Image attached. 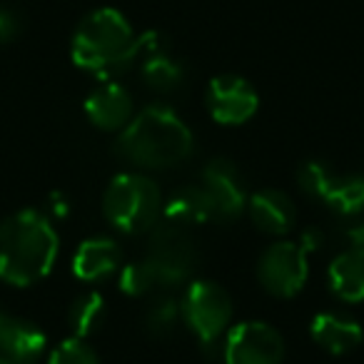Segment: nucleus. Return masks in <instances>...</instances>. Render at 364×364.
Masks as SVG:
<instances>
[{
  "mask_svg": "<svg viewBox=\"0 0 364 364\" xmlns=\"http://www.w3.org/2000/svg\"><path fill=\"white\" fill-rule=\"evenodd\" d=\"M120 287H122V292L130 294V297H142V294H147L152 287H157V282H155V274H152L150 267L145 264V259H140V262H130L122 269Z\"/></svg>",
  "mask_w": 364,
  "mask_h": 364,
  "instance_id": "b1692460",
  "label": "nucleus"
},
{
  "mask_svg": "<svg viewBox=\"0 0 364 364\" xmlns=\"http://www.w3.org/2000/svg\"><path fill=\"white\" fill-rule=\"evenodd\" d=\"M145 264L155 274V282L162 287H177L193 274L198 264V245L185 225L165 223L155 225L147 240Z\"/></svg>",
  "mask_w": 364,
  "mask_h": 364,
  "instance_id": "39448f33",
  "label": "nucleus"
},
{
  "mask_svg": "<svg viewBox=\"0 0 364 364\" xmlns=\"http://www.w3.org/2000/svg\"><path fill=\"white\" fill-rule=\"evenodd\" d=\"M68 319H70V327L75 332V337H87L92 334L105 319V299L97 292H85L73 302L70 312H68Z\"/></svg>",
  "mask_w": 364,
  "mask_h": 364,
  "instance_id": "aec40b11",
  "label": "nucleus"
},
{
  "mask_svg": "<svg viewBox=\"0 0 364 364\" xmlns=\"http://www.w3.org/2000/svg\"><path fill=\"white\" fill-rule=\"evenodd\" d=\"M309 334L329 354H347L362 342V327L357 319L334 312L317 314L309 324Z\"/></svg>",
  "mask_w": 364,
  "mask_h": 364,
  "instance_id": "4468645a",
  "label": "nucleus"
},
{
  "mask_svg": "<svg viewBox=\"0 0 364 364\" xmlns=\"http://www.w3.org/2000/svg\"><path fill=\"white\" fill-rule=\"evenodd\" d=\"M329 289L342 302H362L364 299V245L344 250L329 264Z\"/></svg>",
  "mask_w": 364,
  "mask_h": 364,
  "instance_id": "dca6fc26",
  "label": "nucleus"
},
{
  "mask_svg": "<svg viewBox=\"0 0 364 364\" xmlns=\"http://www.w3.org/2000/svg\"><path fill=\"white\" fill-rule=\"evenodd\" d=\"M162 213H165V220L185 225V228L213 220L208 195H205L203 185H185V188H180L177 193H172V198L167 200Z\"/></svg>",
  "mask_w": 364,
  "mask_h": 364,
  "instance_id": "f3484780",
  "label": "nucleus"
},
{
  "mask_svg": "<svg viewBox=\"0 0 364 364\" xmlns=\"http://www.w3.org/2000/svg\"><path fill=\"white\" fill-rule=\"evenodd\" d=\"M324 203L342 218L357 215L364 210V175H349V177H337L329 190V195L324 198Z\"/></svg>",
  "mask_w": 364,
  "mask_h": 364,
  "instance_id": "6ab92c4d",
  "label": "nucleus"
},
{
  "mask_svg": "<svg viewBox=\"0 0 364 364\" xmlns=\"http://www.w3.org/2000/svg\"><path fill=\"white\" fill-rule=\"evenodd\" d=\"M21 16L16 11H11V8L0 6V46L16 41L21 36Z\"/></svg>",
  "mask_w": 364,
  "mask_h": 364,
  "instance_id": "393cba45",
  "label": "nucleus"
},
{
  "mask_svg": "<svg viewBox=\"0 0 364 364\" xmlns=\"http://www.w3.org/2000/svg\"><path fill=\"white\" fill-rule=\"evenodd\" d=\"M102 210L110 225H115L120 232L140 235L152 230L160 220L162 195L150 177L122 172L107 185Z\"/></svg>",
  "mask_w": 364,
  "mask_h": 364,
  "instance_id": "20e7f679",
  "label": "nucleus"
},
{
  "mask_svg": "<svg viewBox=\"0 0 364 364\" xmlns=\"http://www.w3.org/2000/svg\"><path fill=\"white\" fill-rule=\"evenodd\" d=\"M85 115L100 130H120L132 117V97L117 82L105 80L87 95Z\"/></svg>",
  "mask_w": 364,
  "mask_h": 364,
  "instance_id": "f8f14e48",
  "label": "nucleus"
},
{
  "mask_svg": "<svg viewBox=\"0 0 364 364\" xmlns=\"http://www.w3.org/2000/svg\"><path fill=\"white\" fill-rule=\"evenodd\" d=\"M177 319H180V304L172 297H160L147 307L145 329L157 339L170 337L172 329L177 327Z\"/></svg>",
  "mask_w": 364,
  "mask_h": 364,
  "instance_id": "412c9836",
  "label": "nucleus"
},
{
  "mask_svg": "<svg viewBox=\"0 0 364 364\" xmlns=\"http://www.w3.org/2000/svg\"><path fill=\"white\" fill-rule=\"evenodd\" d=\"M46 352V334L31 319L0 309V364H36Z\"/></svg>",
  "mask_w": 364,
  "mask_h": 364,
  "instance_id": "9b49d317",
  "label": "nucleus"
},
{
  "mask_svg": "<svg viewBox=\"0 0 364 364\" xmlns=\"http://www.w3.org/2000/svg\"><path fill=\"white\" fill-rule=\"evenodd\" d=\"M193 132L170 107L150 105L137 112L117 137V155L150 170H165L193 155Z\"/></svg>",
  "mask_w": 364,
  "mask_h": 364,
  "instance_id": "7ed1b4c3",
  "label": "nucleus"
},
{
  "mask_svg": "<svg viewBox=\"0 0 364 364\" xmlns=\"http://www.w3.org/2000/svg\"><path fill=\"white\" fill-rule=\"evenodd\" d=\"M250 220L259 232L284 235L294 228L297 210L287 193L282 190H259L250 198Z\"/></svg>",
  "mask_w": 364,
  "mask_h": 364,
  "instance_id": "ddd939ff",
  "label": "nucleus"
},
{
  "mask_svg": "<svg viewBox=\"0 0 364 364\" xmlns=\"http://www.w3.org/2000/svg\"><path fill=\"white\" fill-rule=\"evenodd\" d=\"M58 232L38 210H21L0 223V279L28 287L46 277L58 257Z\"/></svg>",
  "mask_w": 364,
  "mask_h": 364,
  "instance_id": "f03ea898",
  "label": "nucleus"
},
{
  "mask_svg": "<svg viewBox=\"0 0 364 364\" xmlns=\"http://www.w3.org/2000/svg\"><path fill=\"white\" fill-rule=\"evenodd\" d=\"M182 77H185V68L172 55H167V53H162V50L147 53L145 63H142V80H145L152 90L170 92L180 85Z\"/></svg>",
  "mask_w": 364,
  "mask_h": 364,
  "instance_id": "a211bd4d",
  "label": "nucleus"
},
{
  "mask_svg": "<svg viewBox=\"0 0 364 364\" xmlns=\"http://www.w3.org/2000/svg\"><path fill=\"white\" fill-rule=\"evenodd\" d=\"M180 314L188 327L198 334L205 347H213L215 339L225 332L232 317V297L223 284L213 279H198L188 287L180 302Z\"/></svg>",
  "mask_w": 364,
  "mask_h": 364,
  "instance_id": "423d86ee",
  "label": "nucleus"
},
{
  "mask_svg": "<svg viewBox=\"0 0 364 364\" xmlns=\"http://www.w3.org/2000/svg\"><path fill=\"white\" fill-rule=\"evenodd\" d=\"M120 267V247L107 237H92L77 247L73 272L82 282H97Z\"/></svg>",
  "mask_w": 364,
  "mask_h": 364,
  "instance_id": "2eb2a0df",
  "label": "nucleus"
},
{
  "mask_svg": "<svg viewBox=\"0 0 364 364\" xmlns=\"http://www.w3.org/2000/svg\"><path fill=\"white\" fill-rule=\"evenodd\" d=\"M162 50L157 33L135 36L127 18L115 8H100L85 16L73 36V63L100 80L125 73L142 53Z\"/></svg>",
  "mask_w": 364,
  "mask_h": 364,
  "instance_id": "f257e3e1",
  "label": "nucleus"
},
{
  "mask_svg": "<svg viewBox=\"0 0 364 364\" xmlns=\"http://www.w3.org/2000/svg\"><path fill=\"white\" fill-rule=\"evenodd\" d=\"M282 334L267 322H242L230 329L225 339V364H282Z\"/></svg>",
  "mask_w": 364,
  "mask_h": 364,
  "instance_id": "6e6552de",
  "label": "nucleus"
},
{
  "mask_svg": "<svg viewBox=\"0 0 364 364\" xmlns=\"http://www.w3.org/2000/svg\"><path fill=\"white\" fill-rule=\"evenodd\" d=\"M334 180H337V175H334L324 162H314V160L304 162V165H299V170H297V185L314 200L327 198Z\"/></svg>",
  "mask_w": 364,
  "mask_h": 364,
  "instance_id": "4be33fe9",
  "label": "nucleus"
},
{
  "mask_svg": "<svg viewBox=\"0 0 364 364\" xmlns=\"http://www.w3.org/2000/svg\"><path fill=\"white\" fill-rule=\"evenodd\" d=\"M257 279L274 297H294L307 282V252L294 242L272 245L259 257Z\"/></svg>",
  "mask_w": 364,
  "mask_h": 364,
  "instance_id": "0eeeda50",
  "label": "nucleus"
},
{
  "mask_svg": "<svg viewBox=\"0 0 364 364\" xmlns=\"http://www.w3.org/2000/svg\"><path fill=\"white\" fill-rule=\"evenodd\" d=\"M208 107L210 115L220 125H242L257 112L259 97L252 82L240 75H218L208 85Z\"/></svg>",
  "mask_w": 364,
  "mask_h": 364,
  "instance_id": "9d476101",
  "label": "nucleus"
},
{
  "mask_svg": "<svg viewBox=\"0 0 364 364\" xmlns=\"http://www.w3.org/2000/svg\"><path fill=\"white\" fill-rule=\"evenodd\" d=\"M48 364H100V359L80 337H70L53 349Z\"/></svg>",
  "mask_w": 364,
  "mask_h": 364,
  "instance_id": "5701e85b",
  "label": "nucleus"
},
{
  "mask_svg": "<svg viewBox=\"0 0 364 364\" xmlns=\"http://www.w3.org/2000/svg\"><path fill=\"white\" fill-rule=\"evenodd\" d=\"M203 190L208 195L210 215L215 223H232L247 208V193L245 182L235 162L225 157H215L203 170Z\"/></svg>",
  "mask_w": 364,
  "mask_h": 364,
  "instance_id": "1a4fd4ad",
  "label": "nucleus"
}]
</instances>
